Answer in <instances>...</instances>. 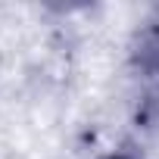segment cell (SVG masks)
I'll return each mask as SVG.
<instances>
[{
  "label": "cell",
  "mask_w": 159,
  "mask_h": 159,
  "mask_svg": "<svg viewBox=\"0 0 159 159\" xmlns=\"http://www.w3.org/2000/svg\"><path fill=\"white\" fill-rule=\"evenodd\" d=\"M106 159H137V156L128 153V150H122V153H112V156H106Z\"/></svg>",
  "instance_id": "obj_1"
}]
</instances>
